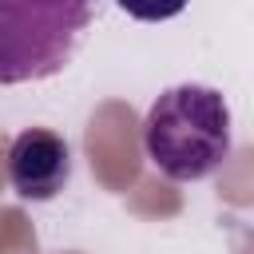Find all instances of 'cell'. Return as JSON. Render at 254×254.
<instances>
[{
	"label": "cell",
	"mask_w": 254,
	"mask_h": 254,
	"mask_svg": "<svg viewBox=\"0 0 254 254\" xmlns=\"http://www.w3.org/2000/svg\"><path fill=\"white\" fill-rule=\"evenodd\" d=\"M103 0H0V83L60 75L83 48Z\"/></svg>",
	"instance_id": "cell-2"
},
{
	"label": "cell",
	"mask_w": 254,
	"mask_h": 254,
	"mask_svg": "<svg viewBox=\"0 0 254 254\" xmlns=\"http://www.w3.org/2000/svg\"><path fill=\"white\" fill-rule=\"evenodd\" d=\"M234 147L230 103L218 87L175 83L155 95L143 119V151L159 175L171 183L210 179Z\"/></svg>",
	"instance_id": "cell-1"
},
{
	"label": "cell",
	"mask_w": 254,
	"mask_h": 254,
	"mask_svg": "<svg viewBox=\"0 0 254 254\" xmlns=\"http://www.w3.org/2000/svg\"><path fill=\"white\" fill-rule=\"evenodd\" d=\"M8 183L24 202H52L71 183V147L52 127H24L8 147Z\"/></svg>",
	"instance_id": "cell-3"
},
{
	"label": "cell",
	"mask_w": 254,
	"mask_h": 254,
	"mask_svg": "<svg viewBox=\"0 0 254 254\" xmlns=\"http://www.w3.org/2000/svg\"><path fill=\"white\" fill-rule=\"evenodd\" d=\"M119 12H127L131 20L143 24H159V20H175L179 12L190 8V0H111Z\"/></svg>",
	"instance_id": "cell-4"
}]
</instances>
